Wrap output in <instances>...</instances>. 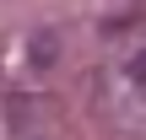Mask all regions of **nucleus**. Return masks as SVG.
Listing matches in <instances>:
<instances>
[{"mask_svg":"<svg viewBox=\"0 0 146 140\" xmlns=\"http://www.w3.org/2000/svg\"><path fill=\"white\" fill-rule=\"evenodd\" d=\"M135 76H141V81H146V54H141V59H135Z\"/></svg>","mask_w":146,"mask_h":140,"instance_id":"1","label":"nucleus"}]
</instances>
